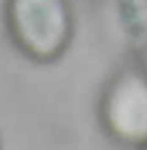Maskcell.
<instances>
[{"mask_svg":"<svg viewBox=\"0 0 147 150\" xmlns=\"http://www.w3.org/2000/svg\"><path fill=\"white\" fill-rule=\"evenodd\" d=\"M111 122L123 136L142 140L147 136V90L138 85H126L114 95Z\"/></svg>","mask_w":147,"mask_h":150,"instance_id":"1","label":"cell"}]
</instances>
